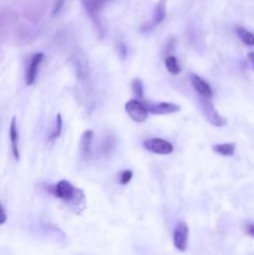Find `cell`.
<instances>
[{"label": "cell", "instance_id": "6da1fadb", "mask_svg": "<svg viewBox=\"0 0 254 255\" xmlns=\"http://www.w3.org/2000/svg\"><path fill=\"white\" fill-rule=\"evenodd\" d=\"M107 1L109 0H81L85 11L87 12V15L92 20V22L96 25L101 36L104 35V26H102L101 22V12Z\"/></svg>", "mask_w": 254, "mask_h": 255}, {"label": "cell", "instance_id": "7a4b0ae2", "mask_svg": "<svg viewBox=\"0 0 254 255\" xmlns=\"http://www.w3.org/2000/svg\"><path fill=\"white\" fill-rule=\"evenodd\" d=\"M70 62L74 67L77 79L81 82H86L90 77L89 60H87L86 55L81 51H75L70 57Z\"/></svg>", "mask_w": 254, "mask_h": 255}, {"label": "cell", "instance_id": "3957f363", "mask_svg": "<svg viewBox=\"0 0 254 255\" xmlns=\"http://www.w3.org/2000/svg\"><path fill=\"white\" fill-rule=\"evenodd\" d=\"M199 104H201L202 112H203L204 117H206V120L209 124H212L216 127H222L227 124V120L223 116H221L219 112L214 109L213 104L209 101V97L201 96Z\"/></svg>", "mask_w": 254, "mask_h": 255}, {"label": "cell", "instance_id": "277c9868", "mask_svg": "<svg viewBox=\"0 0 254 255\" xmlns=\"http://www.w3.org/2000/svg\"><path fill=\"white\" fill-rule=\"evenodd\" d=\"M19 15L12 7L5 6L0 9V36L11 31L12 27L17 24Z\"/></svg>", "mask_w": 254, "mask_h": 255}, {"label": "cell", "instance_id": "5b68a950", "mask_svg": "<svg viewBox=\"0 0 254 255\" xmlns=\"http://www.w3.org/2000/svg\"><path fill=\"white\" fill-rule=\"evenodd\" d=\"M125 110H126L129 119L133 120L137 124L144 122L147 120V117H148V110H147V107L142 102L137 101V100H129V101H127V104L125 105Z\"/></svg>", "mask_w": 254, "mask_h": 255}, {"label": "cell", "instance_id": "8992f818", "mask_svg": "<svg viewBox=\"0 0 254 255\" xmlns=\"http://www.w3.org/2000/svg\"><path fill=\"white\" fill-rule=\"evenodd\" d=\"M79 189L75 188L74 186H72L71 183H70L69 181H65V179H62V181H60L59 183L55 186V191H54V194L57 197V198L62 199V201H65L66 203H71V202H76L77 199V193H79Z\"/></svg>", "mask_w": 254, "mask_h": 255}, {"label": "cell", "instance_id": "52a82bcc", "mask_svg": "<svg viewBox=\"0 0 254 255\" xmlns=\"http://www.w3.org/2000/svg\"><path fill=\"white\" fill-rule=\"evenodd\" d=\"M143 147L147 151L156 154H171L173 152V146L168 141L162 138H148L143 142Z\"/></svg>", "mask_w": 254, "mask_h": 255}, {"label": "cell", "instance_id": "ba28073f", "mask_svg": "<svg viewBox=\"0 0 254 255\" xmlns=\"http://www.w3.org/2000/svg\"><path fill=\"white\" fill-rule=\"evenodd\" d=\"M188 233L189 229L187 223L179 222L173 233V244L179 252L187 251V246H188Z\"/></svg>", "mask_w": 254, "mask_h": 255}, {"label": "cell", "instance_id": "9c48e42d", "mask_svg": "<svg viewBox=\"0 0 254 255\" xmlns=\"http://www.w3.org/2000/svg\"><path fill=\"white\" fill-rule=\"evenodd\" d=\"M166 2L167 0H159L158 2L154 6V11H153V16H152V20L148 22V24L143 25L141 27L142 31H149V30L154 29L156 26H158L164 19H166L167 15V10H166Z\"/></svg>", "mask_w": 254, "mask_h": 255}, {"label": "cell", "instance_id": "30bf717a", "mask_svg": "<svg viewBox=\"0 0 254 255\" xmlns=\"http://www.w3.org/2000/svg\"><path fill=\"white\" fill-rule=\"evenodd\" d=\"M42 59H44V54H42V52H37V54H35L34 56L31 57V60H30V64L26 70V76H25V82H26V85H29V86L34 85L35 80H36L37 70H39V66L40 64H41Z\"/></svg>", "mask_w": 254, "mask_h": 255}, {"label": "cell", "instance_id": "8fae6325", "mask_svg": "<svg viewBox=\"0 0 254 255\" xmlns=\"http://www.w3.org/2000/svg\"><path fill=\"white\" fill-rule=\"evenodd\" d=\"M148 112L153 115H171L174 112H178L181 107L176 104H171V102H158V104L148 105L146 106Z\"/></svg>", "mask_w": 254, "mask_h": 255}, {"label": "cell", "instance_id": "7c38bea8", "mask_svg": "<svg viewBox=\"0 0 254 255\" xmlns=\"http://www.w3.org/2000/svg\"><path fill=\"white\" fill-rule=\"evenodd\" d=\"M92 138H94V131L87 129L82 133L81 141H80V154L84 159H89L92 151Z\"/></svg>", "mask_w": 254, "mask_h": 255}, {"label": "cell", "instance_id": "4fadbf2b", "mask_svg": "<svg viewBox=\"0 0 254 255\" xmlns=\"http://www.w3.org/2000/svg\"><path fill=\"white\" fill-rule=\"evenodd\" d=\"M191 82H192V86H193V89L196 90V91L198 92L201 96L209 97V99L213 96V91H212V89H211V86L208 85V82H206L203 79H201L198 75L191 74Z\"/></svg>", "mask_w": 254, "mask_h": 255}, {"label": "cell", "instance_id": "5bb4252c", "mask_svg": "<svg viewBox=\"0 0 254 255\" xmlns=\"http://www.w3.org/2000/svg\"><path fill=\"white\" fill-rule=\"evenodd\" d=\"M9 136H10V143H11V151L12 156L16 161L20 159V151H19V132H17V125L16 119L12 117L11 122H10V129H9Z\"/></svg>", "mask_w": 254, "mask_h": 255}, {"label": "cell", "instance_id": "9a60e30c", "mask_svg": "<svg viewBox=\"0 0 254 255\" xmlns=\"http://www.w3.org/2000/svg\"><path fill=\"white\" fill-rule=\"evenodd\" d=\"M213 151L217 152L218 154L224 157H231L234 154L236 151V143L233 142H229V143H218L213 146Z\"/></svg>", "mask_w": 254, "mask_h": 255}, {"label": "cell", "instance_id": "2e32d148", "mask_svg": "<svg viewBox=\"0 0 254 255\" xmlns=\"http://www.w3.org/2000/svg\"><path fill=\"white\" fill-rule=\"evenodd\" d=\"M236 32H237V35L239 36V39H241L244 44L248 45V46H254V34L253 32H251L249 30L244 29V27H241V26L237 27Z\"/></svg>", "mask_w": 254, "mask_h": 255}, {"label": "cell", "instance_id": "e0dca14e", "mask_svg": "<svg viewBox=\"0 0 254 255\" xmlns=\"http://www.w3.org/2000/svg\"><path fill=\"white\" fill-rule=\"evenodd\" d=\"M115 149V138L111 136H107L105 137V139L102 141L101 143V151L104 153L105 157H109L110 154L114 152Z\"/></svg>", "mask_w": 254, "mask_h": 255}, {"label": "cell", "instance_id": "ac0fdd59", "mask_svg": "<svg viewBox=\"0 0 254 255\" xmlns=\"http://www.w3.org/2000/svg\"><path fill=\"white\" fill-rule=\"evenodd\" d=\"M166 67H167V70H168L169 74H172V75H177L181 72V67H179L176 56H172V55L167 56Z\"/></svg>", "mask_w": 254, "mask_h": 255}, {"label": "cell", "instance_id": "d6986e66", "mask_svg": "<svg viewBox=\"0 0 254 255\" xmlns=\"http://www.w3.org/2000/svg\"><path fill=\"white\" fill-rule=\"evenodd\" d=\"M131 89L132 92L134 94V96H137L138 99H143V95H144V87L143 84L139 79H133L131 82Z\"/></svg>", "mask_w": 254, "mask_h": 255}, {"label": "cell", "instance_id": "ffe728a7", "mask_svg": "<svg viewBox=\"0 0 254 255\" xmlns=\"http://www.w3.org/2000/svg\"><path fill=\"white\" fill-rule=\"evenodd\" d=\"M61 129H62V119L61 115H56V127H55V131L52 132L51 136H50V141H54L56 139L57 137L61 134Z\"/></svg>", "mask_w": 254, "mask_h": 255}, {"label": "cell", "instance_id": "44dd1931", "mask_svg": "<svg viewBox=\"0 0 254 255\" xmlns=\"http://www.w3.org/2000/svg\"><path fill=\"white\" fill-rule=\"evenodd\" d=\"M132 176H133V173H132V171H129V169H126V171H124L121 173V176H120V183L121 184H127L129 183V181L132 179Z\"/></svg>", "mask_w": 254, "mask_h": 255}, {"label": "cell", "instance_id": "7402d4cb", "mask_svg": "<svg viewBox=\"0 0 254 255\" xmlns=\"http://www.w3.org/2000/svg\"><path fill=\"white\" fill-rule=\"evenodd\" d=\"M64 2L65 0H56V1H55L54 9H52V15H54V16H56V15L61 11L62 6H64Z\"/></svg>", "mask_w": 254, "mask_h": 255}, {"label": "cell", "instance_id": "603a6c76", "mask_svg": "<svg viewBox=\"0 0 254 255\" xmlns=\"http://www.w3.org/2000/svg\"><path fill=\"white\" fill-rule=\"evenodd\" d=\"M5 222H6V213H5L4 208L0 206V226H1V224H4Z\"/></svg>", "mask_w": 254, "mask_h": 255}, {"label": "cell", "instance_id": "cb8c5ba5", "mask_svg": "<svg viewBox=\"0 0 254 255\" xmlns=\"http://www.w3.org/2000/svg\"><path fill=\"white\" fill-rule=\"evenodd\" d=\"M246 231H247V233L249 234V236H251V237H253V238H254V224H253V223H249V224H247V228H246Z\"/></svg>", "mask_w": 254, "mask_h": 255}, {"label": "cell", "instance_id": "d4e9b609", "mask_svg": "<svg viewBox=\"0 0 254 255\" xmlns=\"http://www.w3.org/2000/svg\"><path fill=\"white\" fill-rule=\"evenodd\" d=\"M119 49L121 50V55H122V56H124V57L126 56V55H127V50H126V46H125L124 44H120Z\"/></svg>", "mask_w": 254, "mask_h": 255}, {"label": "cell", "instance_id": "484cf974", "mask_svg": "<svg viewBox=\"0 0 254 255\" xmlns=\"http://www.w3.org/2000/svg\"><path fill=\"white\" fill-rule=\"evenodd\" d=\"M248 57H249V60L252 61V65H253V67H254V52H249Z\"/></svg>", "mask_w": 254, "mask_h": 255}]
</instances>
